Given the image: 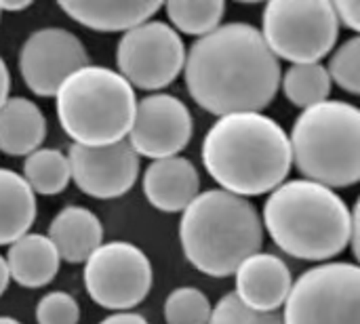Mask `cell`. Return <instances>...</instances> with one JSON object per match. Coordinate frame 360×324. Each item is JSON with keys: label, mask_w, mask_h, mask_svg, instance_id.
I'll list each match as a JSON object with an SVG mask.
<instances>
[{"label": "cell", "mask_w": 360, "mask_h": 324, "mask_svg": "<svg viewBox=\"0 0 360 324\" xmlns=\"http://www.w3.org/2000/svg\"><path fill=\"white\" fill-rule=\"evenodd\" d=\"M283 308V324H360V268L327 261L306 270Z\"/></svg>", "instance_id": "8"}, {"label": "cell", "mask_w": 360, "mask_h": 324, "mask_svg": "<svg viewBox=\"0 0 360 324\" xmlns=\"http://www.w3.org/2000/svg\"><path fill=\"white\" fill-rule=\"evenodd\" d=\"M65 156L70 179L82 194L97 200L124 196L139 177V156L127 139L99 148L72 143Z\"/></svg>", "instance_id": "13"}, {"label": "cell", "mask_w": 360, "mask_h": 324, "mask_svg": "<svg viewBox=\"0 0 360 324\" xmlns=\"http://www.w3.org/2000/svg\"><path fill=\"white\" fill-rule=\"evenodd\" d=\"M36 324H78L80 306L65 291L46 293L36 306Z\"/></svg>", "instance_id": "27"}, {"label": "cell", "mask_w": 360, "mask_h": 324, "mask_svg": "<svg viewBox=\"0 0 360 324\" xmlns=\"http://www.w3.org/2000/svg\"><path fill=\"white\" fill-rule=\"evenodd\" d=\"M331 78L323 63H302L291 65L285 76H281V86L289 103L295 108H312L321 101H327L331 95Z\"/></svg>", "instance_id": "23"}, {"label": "cell", "mask_w": 360, "mask_h": 324, "mask_svg": "<svg viewBox=\"0 0 360 324\" xmlns=\"http://www.w3.org/2000/svg\"><path fill=\"white\" fill-rule=\"evenodd\" d=\"M46 238L68 264H84L103 245L99 217L84 207H63L49 223Z\"/></svg>", "instance_id": "17"}, {"label": "cell", "mask_w": 360, "mask_h": 324, "mask_svg": "<svg viewBox=\"0 0 360 324\" xmlns=\"http://www.w3.org/2000/svg\"><path fill=\"white\" fill-rule=\"evenodd\" d=\"M34 219L36 194L19 173L0 169V247L25 236Z\"/></svg>", "instance_id": "20"}, {"label": "cell", "mask_w": 360, "mask_h": 324, "mask_svg": "<svg viewBox=\"0 0 360 324\" xmlns=\"http://www.w3.org/2000/svg\"><path fill=\"white\" fill-rule=\"evenodd\" d=\"M165 11L175 32L202 38L221 25L228 6L224 0H171Z\"/></svg>", "instance_id": "22"}, {"label": "cell", "mask_w": 360, "mask_h": 324, "mask_svg": "<svg viewBox=\"0 0 360 324\" xmlns=\"http://www.w3.org/2000/svg\"><path fill=\"white\" fill-rule=\"evenodd\" d=\"M356 211L359 205L348 209L335 190L308 179H291L270 192L262 223L283 253L327 264L350 247Z\"/></svg>", "instance_id": "3"}, {"label": "cell", "mask_w": 360, "mask_h": 324, "mask_svg": "<svg viewBox=\"0 0 360 324\" xmlns=\"http://www.w3.org/2000/svg\"><path fill=\"white\" fill-rule=\"evenodd\" d=\"M291 162L304 179L329 190L360 181V110L327 99L306 108L289 135Z\"/></svg>", "instance_id": "5"}, {"label": "cell", "mask_w": 360, "mask_h": 324, "mask_svg": "<svg viewBox=\"0 0 360 324\" xmlns=\"http://www.w3.org/2000/svg\"><path fill=\"white\" fill-rule=\"evenodd\" d=\"M327 74L342 91L350 95L360 93V38L354 34L350 40L340 44L329 59Z\"/></svg>", "instance_id": "25"}, {"label": "cell", "mask_w": 360, "mask_h": 324, "mask_svg": "<svg viewBox=\"0 0 360 324\" xmlns=\"http://www.w3.org/2000/svg\"><path fill=\"white\" fill-rule=\"evenodd\" d=\"M179 240L186 259L213 278L234 276L236 268L264 245V223L249 198L207 190L181 213Z\"/></svg>", "instance_id": "4"}, {"label": "cell", "mask_w": 360, "mask_h": 324, "mask_svg": "<svg viewBox=\"0 0 360 324\" xmlns=\"http://www.w3.org/2000/svg\"><path fill=\"white\" fill-rule=\"evenodd\" d=\"M234 278V295L255 312H278L293 285L289 266L272 253H255L247 257L236 268Z\"/></svg>", "instance_id": "14"}, {"label": "cell", "mask_w": 360, "mask_h": 324, "mask_svg": "<svg viewBox=\"0 0 360 324\" xmlns=\"http://www.w3.org/2000/svg\"><path fill=\"white\" fill-rule=\"evenodd\" d=\"M281 76V61L251 23L219 25L186 51L188 93L198 108L219 118L266 110L278 93Z\"/></svg>", "instance_id": "1"}, {"label": "cell", "mask_w": 360, "mask_h": 324, "mask_svg": "<svg viewBox=\"0 0 360 324\" xmlns=\"http://www.w3.org/2000/svg\"><path fill=\"white\" fill-rule=\"evenodd\" d=\"M84 289L105 310L131 312L152 289V264L148 255L122 240L101 245L84 261Z\"/></svg>", "instance_id": "10"}, {"label": "cell", "mask_w": 360, "mask_h": 324, "mask_svg": "<svg viewBox=\"0 0 360 324\" xmlns=\"http://www.w3.org/2000/svg\"><path fill=\"white\" fill-rule=\"evenodd\" d=\"M84 65H89V53L82 40L65 27L34 30L17 55L19 74L38 97H55L63 80Z\"/></svg>", "instance_id": "11"}, {"label": "cell", "mask_w": 360, "mask_h": 324, "mask_svg": "<svg viewBox=\"0 0 360 324\" xmlns=\"http://www.w3.org/2000/svg\"><path fill=\"white\" fill-rule=\"evenodd\" d=\"M46 118L42 110L25 97H8L0 108V152L6 156H27L42 148Z\"/></svg>", "instance_id": "19"}, {"label": "cell", "mask_w": 360, "mask_h": 324, "mask_svg": "<svg viewBox=\"0 0 360 324\" xmlns=\"http://www.w3.org/2000/svg\"><path fill=\"white\" fill-rule=\"evenodd\" d=\"M32 2L30 0H19V2H0V13L6 11V13H17V11H25L30 8Z\"/></svg>", "instance_id": "32"}, {"label": "cell", "mask_w": 360, "mask_h": 324, "mask_svg": "<svg viewBox=\"0 0 360 324\" xmlns=\"http://www.w3.org/2000/svg\"><path fill=\"white\" fill-rule=\"evenodd\" d=\"M338 23H344L348 30H352L354 34L360 30V2L359 0H338L331 2Z\"/></svg>", "instance_id": "28"}, {"label": "cell", "mask_w": 360, "mask_h": 324, "mask_svg": "<svg viewBox=\"0 0 360 324\" xmlns=\"http://www.w3.org/2000/svg\"><path fill=\"white\" fill-rule=\"evenodd\" d=\"M0 324H21L17 318L13 316H0Z\"/></svg>", "instance_id": "33"}, {"label": "cell", "mask_w": 360, "mask_h": 324, "mask_svg": "<svg viewBox=\"0 0 360 324\" xmlns=\"http://www.w3.org/2000/svg\"><path fill=\"white\" fill-rule=\"evenodd\" d=\"M209 324H283V318L278 312H255L228 293L215 304Z\"/></svg>", "instance_id": "26"}, {"label": "cell", "mask_w": 360, "mask_h": 324, "mask_svg": "<svg viewBox=\"0 0 360 324\" xmlns=\"http://www.w3.org/2000/svg\"><path fill=\"white\" fill-rule=\"evenodd\" d=\"M143 194L162 213H184L200 194V175L184 156L152 160L143 173Z\"/></svg>", "instance_id": "15"}, {"label": "cell", "mask_w": 360, "mask_h": 324, "mask_svg": "<svg viewBox=\"0 0 360 324\" xmlns=\"http://www.w3.org/2000/svg\"><path fill=\"white\" fill-rule=\"evenodd\" d=\"M135 89L112 67L84 65L55 93V112L72 143L99 148L127 139L135 116Z\"/></svg>", "instance_id": "6"}, {"label": "cell", "mask_w": 360, "mask_h": 324, "mask_svg": "<svg viewBox=\"0 0 360 324\" xmlns=\"http://www.w3.org/2000/svg\"><path fill=\"white\" fill-rule=\"evenodd\" d=\"M6 266L11 278L25 289H40L55 280L61 259L46 234H25L6 251Z\"/></svg>", "instance_id": "18"}, {"label": "cell", "mask_w": 360, "mask_h": 324, "mask_svg": "<svg viewBox=\"0 0 360 324\" xmlns=\"http://www.w3.org/2000/svg\"><path fill=\"white\" fill-rule=\"evenodd\" d=\"M194 135L188 105L169 93H152L137 101L127 141L137 156L160 160L179 156Z\"/></svg>", "instance_id": "12"}, {"label": "cell", "mask_w": 360, "mask_h": 324, "mask_svg": "<svg viewBox=\"0 0 360 324\" xmlns=\"http://www.w3.org/2000/svg\"><path fill=\"white\" fill-rule=\"evenodd\" d=\"M25 183L34 194L57 196L70 186V164L68 156L55 148H38L23 160Z\"/></svg>", "instance_id": "21"}, {"label": "cell", "mask_w": 360, "mask_h": 324, "mask_svg": "<svg viewBox=\"0 0 360 324\" xmlns=\"http://www.w3.org/2000/svg\"><path fill=\"white\" fill-rule=\"evenodd\" d=\"M213 306L209 297L194 287H179L165 302L167 324H209Z\"/></svg>", "instance_id": "24"}, {"label": "cell", "mask_w": 360, "mask_h": 324, "mask_svg": "<svg viewBox=\"0 0 360 324\" xmlns=\"http://www.w3.org/2000/svg\"><path fill=\"white\" fill-rule=\"evenodd\" d=\"M200 156L219 190L243 198L276 190L293 167L287 131L262 112L217 118L202 139Z\"/></svg>", "instance_id": "2"}, {"label": "cell", "mask_w": 360, "mask_h": 324, "mask_svg": "<svg viewBox=\"0 0 360 324\" xmlns=\"http://www.w3.org/2000/svg\"><path fill=\"white\" fill-rule=\"evenodd\" d=\"M8 91H11V72H8L4 59L0 57V108L8 99Z\"/></svg>", "instance_id": "30"}, {"label": "cell", "mask_w": 360, "mask_h": 324, "mask_svg": "<svg viewBox=\"0 0 360 324\" xmlns=\"http://www.w3.org/2000/svg\"><path fill=\"white\" fill-rule=\"evenodd\" d=\"M0 17H2V13H0Z\"/></svg>", "instance_id": "34"}, {"label": "cell", "mask_w": 360, "mask_h": 324, "mask_svg": "<svg viewBox=\"0 0 360 324\" xmlns=\"http://www.w3.org/2000/svg\"><path fill=\"white\" fill-rule=\"evenodd\" d=\"M59 8L95 32H129L150 21L160 8L154 0H61Z\"/></svg>", "instance_id": "16"}, {"label": "cell", "mask_w": 360, "mask_h": 324, "mask_svg": "<svg viewBox=\"0 0 360 324\" xmlns=\"http://www.w3.org/2000/svg\"><path fill=\"white\" fill-rule=\"evenodd\" d=\"M262 38L278 59L291 65L321 63L340 36L329 0H272L264 6Z\"/></svg>", "instance_id": "7"}, {"label": "cell", "mask_w": 360, "mask_h": 324, "mask_svg": "<svg viewBox=\"0 0 360 324\" xmlns=\"http://www.w3.org/2000/svg\"><path fill=\"white\" fill-rule=\"evenodd\" d=\"M99 324H150L141 314L135 312H114L112 316L103 318Z\"/></svg>", "instance_id": "29"}, {"label": "cell", "mask_w": 360, "mask_h": 324, "mask_svg": "<svg viewBox=\"0 0 360 324\" xmlns=\"http://www.w3.org/2000/svg\"><path fill=\"white\" fill-rule=\"evenodd\" d=\"M184 63V40L165 21L150 19L124 32L116 46L118 74L133 89L158 93L177 80Z\"/></svg>", "instance_id": "9"}, {"label": "cell", "mask_w": 360, "mask_h": 324, "mask_svg": "<svg viewBox=\"0 0 360 324\" xmlns=\"http://www.w3.org/2000/svg\"><path fill=\"white\" fill-rule=\"evenodd\" d=\"M8 283H11L8 266H6V259L0 255V297H2V295H4V291L8 289Z\"/></svg>", "instance_id": "31"}]
</instances>
